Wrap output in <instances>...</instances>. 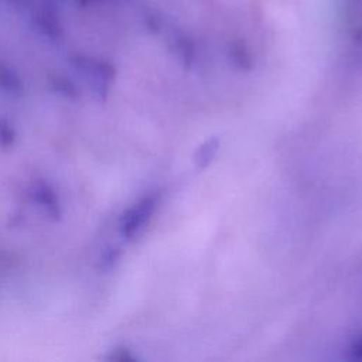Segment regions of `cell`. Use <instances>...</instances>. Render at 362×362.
Wrapping results in <instances>:
<instances>
[{
  "mask_svg": "<svg viewBox=\"0 0 362 362\" xmlns=\"http://www.w3.org/2000/svg\"><path fill=\"white\" fill-rule=\"evenodd\" d=\"M49 82H51V86L55 92H58L59 95L65 96V98H69V99H75L78 98L79 95V90L78 88L75 86V83L72 81H69L66 76H62V75H52L49 78Z\"/></svg>",
  "mask_w": 362,
  "mask_h": 362,
  "instance_id": "8992f818",
  "label": "cell"
},
{
  "mask_svg": "<svg viewBox=\"0 0 362 362\" xmlns=\"http://www.w3.org/2000/svg\"><path fill=\"white\" fill-rule=\"evenodd\" d=\"M218 150V141L215 139L206 140L202 146L198 147L197 153H195V164L198 167H205L209 164V161L212 160V157L215 156Z\"/></svg>",
  "mask_w": 362,
  "mask_h": 362,
  "instance_id": "52a82bcc",
  "label": "cell"
},
{
  "mask_svg": "<svg viewBox=\"0 0 362 362\" xmlns=\"http://www.w3.org/2000/svg\"><path fill=\"white\" fill-rule=\"evenodd\" d=\"M7 1L11 3L14 7H20V8H24L33 3V0H7Z\"/></svg>",
  "mask_w": 362,
  "mask_h": 362,
  "instance_id": "4fadbf2b",
  "label": "cell"
},
{
  "mask_svg": "<svg viewBox=\"0 0 362 362\" xmlns=\"http://www.w3.org/2000/svg\"><path fill=\"white\" fill-rule=\"evenodd\" d=\"M116 259H117V250H116V249H113V250L106 252V253L102 256L100 263L103 264V267H105V269H109V267L113 264V262H115Z\"/></svg>",
  "mask_w": 362,
  "mask_h": 362,
  "instance_id": "30bf717a",
  "label": "cell"
},
{
  "mask_svg": "<svg viewBox=\"0 0 362 362\" xmlns=\"http://www.w3.org/2000/svg\"><path fill=\"white\" fill-rule=\"evenodd\" d=\"M109 359H113V361H132L133 356L129 354L127 349H117V351H115V354H112L109 356Z\"/></svg>",
  "mask_w": 362,
  "mask_h": 362,
  "instance_id": "8fae6325",
  "label": "cell"
},
{
  "mask_svg": "<svg viewBox=\"0 0 362 362\" xmlns=\"http://www.w3.org/2000/svg\"><path fill=\"white\" fill-rule=\"evenodd\" d=\"M96 1H99V0H76V3L81 4V6H88V4L96 3Z\"/></svg>",
  "mask_w": 362,
  "mask_h": 362,
  "instance_id": "5bb4252c",
  "label": "cell"
},
{
  "mask_svg": "<svg viewBox=\"0 0 362 362\" xmlns=\"http://www.w3.org/2000/svg\"><path fill=\"white\" fill-rule=\"evenodd\" d=\"M232 58L236 64H239L242 66L247 65L249 61H250L249 54H247V51H246V48L243 47L242 42H233V45H232Z\"/></svg>",
  "mask_w": 362,
  "mask_h": 362,
  "instance_id": "9c48e42d",
  "label": "cell"
},
{
  "mask_svg": "<svg viewBox=\"0 0 362 362\" xmlns=\"http://www.w3.org/2000/svg\"><path fill=\"white\" fill-rule=\"evenodd\" d=\"M31 199L41 206L48 216H51L54 221L61 218L62 209L59 205V199L55 194V191L52 189L51 185H48L47 182H37L33 189H31Z\"/></svg>",
  "mask_w": 362,
  "mask_h": 362,
  "instance_id": "3957f363",
  "label": "cell"
},
{
  "mask_svg": "<svg viewBox=\"0 0 362 362\" xmlns=\"http://www.w3.org/2000/svg\"><path fill=\"white\" fill-rule=\"evenodd\" d=\"M65 0H42V6L54 10V11H59L61 7L64 6Z\"/></svg>",
  "mask_w": 362,
  "mask_h": 362,
  "instance_id": "7c38bea8",
  "label": "cell"
},
{
  "mask_svg": "<svg viewBox=\"0 0 362 362\" xmlns=\"http://www.w3.org/2000/svg\"><path fill=\"white\" fill-rule=\"evenodd\" d=\"M0 88L14 96L23 95L24 90L20 75L7 64H0Z\"/></svg>",
  "mask_w": 362,
  "mask_h": 362,
  "instance_id": "5b68a950",
  "label": "cell"
},
{
  "mask_svg": "<svg viewBox=\"0 0 362 362\" xmlns=\"http://www.w3.org/2000/svg\"><path fill=\"white\" fill-rule=\"evenodd\" d=\"M34 24L38 31L52 41H58L62 34V25L58 18V11H54L45 6H41L34 14Z\"/></svg>",
  "mask_w": 362,
  "mask_h": 362,
  "instance_id": "277c9868",
  "label": "cell"
},
{
  "mask_svg": "<svg viewBox=\"0 0 362 362\" xmlns=\"http://www.w3.org/2000/svg\"><path fill=\"white\" fill-rule=\"evenodd\" d=\"M69 61L79 74L88 78L95 95L100 100H105L109 93L110 82L115 78V68L106 61H96L82 54L72 55Z\"/></svg>",
  "mask_w": 362,
  "mask_h": 362,
  "instance_id": "6da1fadb",
  "label": "cell"
},
{
  "mask_svg": "<svg viewBox=\"0 0 362 362\" xmlns=\"http://www.w3.org/2000/svg\"><path fill=\"white\" fill-rule=\"evenodd\" d=\"M16 141V132L6 119H0V147L7 148Z\"/></svg>",
  "mask_w": 362,
  "mask_h": 362,
  "instance_id": "ba28073f",
  "label": "cell"
},
{
  "mask_svg": "<svg viewBox=\"0 0 362 362\" xmlns=\"http://www.w3.org/2000/svg\"><path fill=\"white\" fill-rule=\"evenodd\" d=\"M157 205L156 195H147L123 212L119 219V229L123 238L132 239L147 223Z\"/></svg>",
  "mask_w": 362,
  "mask_h": 362,
  "instance_id": "7a4b0ae2",
  "label": "cell"
}]
</instances>
